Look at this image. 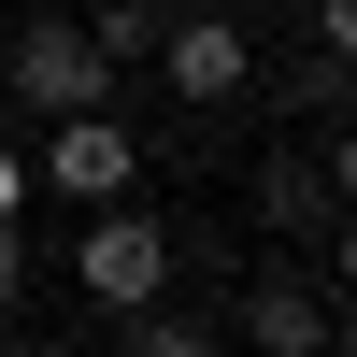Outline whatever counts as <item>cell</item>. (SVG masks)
Segmentation results:
<instances>
[{
  "label": "cell",
  "instance_id": "1",
  "mask_svg": "<svg viewBox=\"0 0 357 357\" xmlns=\"http://www.w3.org/2000/svg\"><path fill=\"white\" fill-rule=\"evenodd\" d=\"M72 272H86V314H129V301H158V286H172V229L143 215V200H86Z\"/></svg>",
  "mask_w": 357,
  "mask_h": 357
},
{
  "label": "cell",
  "instance_id": "2",
  "mask_svg": "<svg viewBox=\"0 0 357 357\" xmlns=\"http://www.w3.org/2000/svg\"><path fill=\"white\" fill-rule=\"evenodd\" d=\"M129 172H143V143L114 129L100 100L43 114V143H29V186H43V200H72V215H86V200H129Z\"/></svg>",
  "mask_w": 357,
  "mask_h": 357
},
{
  "label": "cell",
  "instance_id": "3",
  "mask_svg": "<svg viewBox=\"0 0 357 357\" xmlns=\"http://www.w3.org/2000/svg\"><path fill=\"white\" fill-rule=\"evenodd\" d=\"M158 72H172V100H186V114H215V100H243V86H257V29L229 15V0L158 15Z\"/></svg>",
  "mask_w": 357,
  "mask_h": 357
},
{
  "label": "cell",
  "instance_id": "4",
  "mask_svg": "<svg viewBox=\"0 0 357 357\" xmlns=\"http://www.w3.org/2000/svg\"><path fill=\"white\" fill-rule=\"evenodd\" d=\"M100 86H114V57H100L86 15H29L15 29V100L29 114H72V100H100Z\"/></svg>",
  "mask_w": 357,
  "mask_h": 357
},
{
  "label": "cell",
  "instance_id": "5",
  "mask_svg": "<svg viewBox=\"0 0 357 357\" xmlns=\"http://www.w3.org/2000/svg\"><path fill=\"white\" fill-rule=\"evenodd\" d=\"M229 329H243L257 357H314V343H329V301H314L301 272H257V286H243V314H229Z\"/></svg>",
  "mask_w": 357,
  "mask_h": 357
},
{
  "label": "cell",
  "instance_id": "6",
  "mask_svg": "<svg viewBox=\"0 0 357 357\" xmlns=\"http://www.w3.org/2000/svg\"><path fill=\"white\" fill-rule=\"evenodd\" d=\"M257 215H272L286 243H301V229H329V215H343V200H329V158H314V143H286V158L257 172Z\"/></svg>",
  "mask_w": 357,
  "mask_h": 357
},
{
  "label": "cell",
  "instance_id": "7",
  "mask_svg": "<svg viewBox=\"0 0 357 357\" xmlns=\"http://www.w3.org/2000/svg\"><path fill=\"white\" fill-rule=\"evenodd\" d=\"M114 343H129V357H200V343H215V314L158 286V301H129V314H114Z\"/></svg>",
  "mask_w": 357,
  "mask_h": 357
},
{
  "label": "cell",
  "instance_id": "8",
  "mask_svg": "<svg viewBox=\"0 0 357 357\" xmlns=\"http://www.w3.org/2000/svg\"><path fill=\"white\" fill-rule=\"evenodd\" d=\"M314 114H357V57H329V43L301 57V129H314Z\"/></svg>",
  "mask_w": 357,
  "mask_h": 357
},
{
  "label": "cell",
  "instance_id": "9",
  "mask_svg": "<svg viewBox=\"0 0 357 357\" xmlns=\"http://www.w3.org/2000/svg\"><path fill=\"white\" fill-rule=\"evenodd\" d=\"M86 29H100L114 72H129V57H158V0H114V15H86Z\"/></svg>",
  "mask_w": 357,
  "mask_h": 357
},
{
  "label": "cell",
  "instance_id": "10",
  "mask_svg": "<svg viewBox=\"0 0 357 357\" xmlns=\"http://www.w3.org/2000/svg\"><path fill=\"white\" fill-rule=\"evenodd\" d=\"M314 158H329V200L357 215V114H329V143H314Z\"/></svg>",
  "mask_w": 357,
  "mask_h": 357
},
{
  "label": "cell",
  "instance_id": "11",
  "mask_svg": "<svg viewBox=\"0 0 357 357\" xmlns=\"http://www.w3.org/2000/svg\"><path fill=\"white\" fill-rule=\"evenodd\" d=\"M29 200H43L29 186V143H0V215H29Z\"/></svg>",
  "mask_w": 357,
  "mask_h": 357
},
{
  "label": "cell",
  "instance_id": "12",
  "mask_svg": "<svg viewBox=\"0 0 357 357\" xmlns=\"http://www.w3.org/2000/svg\"><path fill=\"white\" fill-rule=\"evenodd\" d=\"M29 301V243H15V215H0V314Z\"/></svg>",
  "mask_w": 357,
  "mask_h": 357
},
{
  "label": "cell",
  "instance_id": "13",
  "mask_svg": "<svg viewBox=\"0 0 357 357\" xmlns=\"http://www.w3.org/2000/svg\"><path fill=\"white\" fill-rule=\"evenodd\" d=\"M314 43H329V57H357V0H314Z\"/></svg>",
  "mask_w": 357,
  "mask_h": 357
}]
</instances>
